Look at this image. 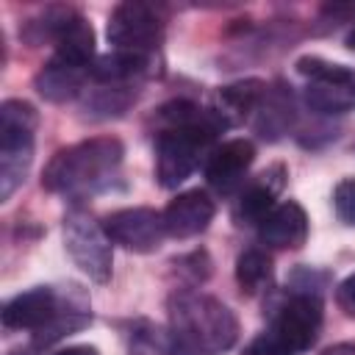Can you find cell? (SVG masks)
<instances>
[{"label": "cell", "instance_id": "cell-1", "mask_svg": "<svg viewBox=\"0 0 355 355\" xmlns=\"http://www.w3.org/2000/svg\"><path fill=\"white\" fill-rule=\"evenodd\" d=\"M161 133L155 139V178L164 189H178L200 166L202 155L227 122L214 108H200L189 100H172L158 108Z\"/></svg>", "mask_w": 355, "mask_h": 355}, {"label": "cell", "instance_id": "cell-2", "mask_svg": "<svg viewBox=\"0 0 355 355\" xmlns=\"http://www.w3.org/2000/svg\"><path fill=\"white\" fill-rule=\"evenodd\" d=\"M169 330L189 355H222L239 338V319L233 311L191 288H180L169 297Z\"/></svg>", "mask_w": 355, "mask_h": 355}, {"label": "cell", "instance_id": "cell-3", "mask_svg": "<svg viewBox=\"0 0 355 355\" xmlns=\"http://www.w3.org/2000/svg\"><path fill=\"white\" fill-rule=\"evenodd\" d=\"M122 155H125V147L114 136L78 141L72 147L58 150L50 158L42 175V186L58 194H86V191L105 189L116 175Z\"/></svg>", "mask_w": 355, "mask_h": 355}, {"label": "cell", "instance_id": "cell-4", "mask_svg": "<svg viewBox=\"0 0 355 355\" xmlns=\"http://www.w3.org/2000/svg\"><path fill=\"white\" fill-rule=\"evenodd\" d=\"M36 125L39 116L31 103L6 100L0 105V200H8L28 175Z\"/></svg>", "mask_w": 355, "mask_h": 355}, {"label": "cell", "instance_id": "cell-5", "mask_svg": "<svg viewBox=\"0 0 355 355\" xmlns=\"http://www.w3.org/2000/svg\"><path fill=\"white\" fill-rule=\"evenodd\" d=\"M297 72L308 78L305 103L319 114H347L355 111V69L344 64H330L316 55H302Z\"/></svg>", "mask_w": 355, "mask_h": 355}, {"label": "cell", "instance_id": "cell-6", "mask_svg": "<svg viewBox=\"0 0 355 355\" xmlns=\"http://www.w3.org/2000/svg\"><path fill=\"white\" fill-rule=\"evenodd\" d=\"M64 244L67 252L72 255V261L97 283H105L111 277V239L103 230L100 222H94V216H89L86 211H69L64 216Z\"/></svg>", "mask_w": 355, "mask_h": 355}, {"label": "cell", "instance_id": "cell-7", "mask_svg": "<svg viewBox=\"0 0 355 355\" xmlns=\"http://www.w3.org/2000/svg\"><path fill=\"white\" fill-rule=\"evenodd\" d=\"M105 33L116 50L150 55V50H155L161 36H164V17L150 3L128 0L111 11Z\"/></svg>", "mask_w": 355, "mask_h": 355}, {"label": "cell", "instance_id": "cell-8", "mask_svg": "<svg viewBox=\"0 0 355 355\" xmlns=\"http://www.w3.org/2000/svg\"><path fill=\"white\" fill-rule=\"evenodd\" d=\"M322 319H324V311H322L319 294L316 291H294L275 308L272 333L291 352H305L316 344Z\"/></svg>", "mask_w": 355, "mask_h": 355}, {"label": "cell", "instance_id": "cell-9", "mask_svg": "<svg viewBox=\"0 0 355 355\" xmlns=\"http://www.w3.org/2000/svg\"><path fill=\"white\" fill-rule=\"evenodd\" d=\"M103 230L108 239L130 252H153L161 247L166 227H164V214L155 208H119L111 211L103 219Z\"/></svg>", "mask_w": 355, "mask_h": 355}, {"label": "cell", "instance_id": "cell-10", "mask_svg": "<svg viewBox=\"0 0 355 355\" xmlns=\"http://www.w3.org/2000/svg\"><path fill=\"white\" fill-rule=\"evenodd\" d=\"M255 161V144L250 139H230L208 153L205 178L216 194H233L241 183L247 169Z\"/></svg>", "mask_w": 355, "mask_h": 355}, {"label": "cell", "instance_id": "cell-11", "mask_svg": "<svg viewBox=\"0 0 355 355\" xmlns=\"http://www.w3.org/2000/svg\"><path fill=\"white\" fill-rule=\"evenodd\" d=\"M58 297L50 286H36L31 291L17 294L14 300L6 302L3 308V324L8 330H33L42 333L47 330L58 316H61Z\"/></svg>", "mask_w": 355, "mask_h": 355}, {"label": "cell", "instance_id": "cell-12", "mask_svg": "<svg viewBox=\"0 0 355 355\" xmlns=\"http://www.w3.org/2000/svg\"><path fill=\"white\" fill-rule=\"evenodd\" d=\"M214 214H216V205H214V200L205 191H200V189L183 191V194H178L164 208L166 236H172V239H191V236L202 233L211 225Z\"/></svg>", "mask_w": 355, "mask_h": 355}, {"label": "cell", "instance_id": "cell-13", "mask_svg": "<svg viewBox=\"0 0 355 355\" xmlns=\"http://www.w3.org/2000/svg\"><path fill=\"white\" fill-rule=\"evenodd\" d=\"M258 239L275 250H297L308 239V216L300 202L286 200L275 205L258 225Z\"/></svg>", "mask_w": 355, "mask_h": 355}, {"label": "cell", "instance_id": "cell-14", "mask_svg": "<svg viewBox=\"0 0 355 355\" xmlns=\"http://www.w3.org/2000/svg\"><path fill=\"white\" fill-rule=\"evenodd\" d=\"M283 166H272L261 172L250 186H244L233 202V219L239 225H261L263 216L275 208V197L283 189Z\"/></svg>", "mask_w": 355, "mask_h": 355}, {"label": "cell", "instance_id": "cell-15", "mask_svg": "<svg viewBox=\"0 0 355 355\" xmlns=\"http://www.w3.org/2000/svg\"><path fill=\"white\" fill-rule=\"evenodd\" d=\"M86 75H92V69L75 67V64L61 61V58L53 55V58L36 72L33 83H36V92H39L44 100H50V103H67V100H72L75 94H80Z\"/></svg>", "mask_w": 355, "mask_h": 355}, {"label": "cell", "instance_id": "cell-16", "mask_svg": "<svg viewBox=\"0 0 355 355\" xmlns=\"http://www.w3.org/2000/svg\"><path fill=\"white\" fill-rule=\"evenodd\" d=\"M266 89H269V86H266L263 80H255V78L230 83V86L219 89V94H216L219 108H214V111H216L227 125L241 122V119H247L252 111H258V105H261Z\"/></svg>", "mask_w": 355, "mask_h": 355}, {"label": "cell", "instance_id": "cell-17", "mask_svg": "<svg viewBox=\"0 0 355 355\" xmlns=\"http://www.w3.org/2000/svg\"><path fill=\"white\" fill-rule=\"evenodd\" d=\"M150 67V55L144 53H128V50H114L100 55L92 64V78L105 83V86H122L139 75H144Z\"/></svg>", "mask_w": 355, "mask_h": 355}, {"label": "cell", "instance_id": "cell-18", "mask_svg": "<svg viewBox=\"0 0 355 355\" xmlns=\"http://www.w3.org/2000/svg\"><path fill=\"white\" fill-rule=\"evenodd\" d=\"M128 355H189L183 344L175 338L169 327L153 324V322H139L130 330L128 341Z\"/></svg>", "mask_w": 355, "mask_h": 355}, {"label": "cell", "instance_id": "cell-19", "mask_svg": "<svg viewBox=\"0 0 355 355\" xmlns=\"http://www.w3.org/2000/svg\"><path fill=\"white\" fill-rule=\"evenodd\" d=\"M272 258L263 250H244L236 258V283L250 297L272 286Z\"/></svg>", "mask_w": 355, "mask_h": 355}, {"label": "cell", "instance_id": "cell-20", "mask_svg": "<svg viewBox=\"0 0 355 355\" xmlns=\"http://www.w3.org/2000/svg\"><path fill=\"white\" fill-rule=\"evenodd\" d=\"M261 119H258V130L261 136L277 139L280 133L288 130L291 119H294V108H291V94H286L283 89H266L263 100H261Z\"/></svg>", "mask_w": 355, "mask_h": 355}, {"label": "cell", "instance_id": "cell-21", "mask_svg": "<svg viewBox=\"0 0 355 355\" xmlns=\"http://www.w3.org/2000/svg\"><path fill=\"white\" fill-rule=\"evenodd\" d=\"M333 208L344 225H355V178H344L333 191Z\"/></svg>", "mask_w": 355, "mask_h": 355}, {"label": "cell", "instance_id": "cell-22", "mask_svg": "<svg viewBox=\"0 0 355 355\" xmlns=\"http://www.w3.org/2000/svg\"><path fill=\"white\" fill-rule=\"evenodd\" d=\"M241 355H291V349L275 333H261L244 347Z\"/></svg>", "mask_w": 355, "mask_h": 355}, {"label": "cell", "instance_id": "cell-23", "mask_svg": "<svg viewBox=\"0 0 355 355\" xmlns=\"http://www.w3.org/2000/svg\"><path fill=\"white\" fill-rule=\"evenodd\" d=\"M336 302L347 316H355V275H349L347 280L338 283L336 288Z\"/></svg>", "mask_w": 355, "mask_h": 355}, {"label": "cell", "instance_id": "cell-24", "mask_svg": "<svg viewBox=\"0 0 355 355\" xmlns=\"http://www.w3.org/2000/svg\"><path fill=\"white\" fill-rule=\"evenodd\" d=\"M55 355H100L94 347L89 344H78V347H67V349H58Z\"/></svg>", "mask_w": 355, "mask_h": 355}, {"label": "cell", "instance_id": "cell-25", "mask_svg": "<svg viewBox=\"0 0 355 355\" xmlns=\"http://www.w3.org/2000/svg\"><path fill=\"white\" fill-rule=\"evenodd\" d=\"M322 355H355V344H349V341H344V344H333V347H327Z\"/></svg>", "mask_w": 355, "mask_h": 355}, {"label": "cell", "instance_id": "cell-26", "mask_svg": "<svg viewBox=\"0 0 355 355\" xmlns=\"http://www.w3.org/2000/svg\"><path fill=\"white\" fill-rule=\"evenodd\" d=\"M347 47H349V50H355V28L347 33Z\"/></svg>", "mask_w": 355, "mask_h": 355}]
</instances>
